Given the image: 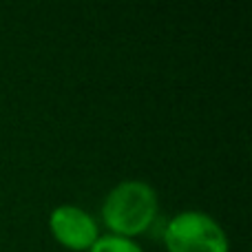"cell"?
Here are the masks:
<instances>
[{
	"mask_svg": "<svg viewBox=\"0 0 252 252\" xmlns=\"http://www.w3.org/2000/svg\"><path fill=\"white\" fill-rule=\"evenodd\" d=\"M157 213V197L142 182L120 184L104 204V221L118 235L133 237L151 226Z\"/></svg>",
	"mask_w": 252,
	"mask_h": 252,
	"instance_id": "6da1fadb",
	"label": "cell"
},
{
	"mask_svg": "<svg viewBox=\"0 0 252 252\" xmlns=\"http://www.w3.org/2000/svg\"><path fill=\"white\" fill-rule=\"evenodd\" d=\"M164 239L170 252H228L221 228L201 213H184L170 219Z\"/></svg>",
	"mask_w": 252,
	"mask_h": 252,
	"instance_id": "7a4b0ae2",
	"label": "cell"
},
{
	"mask_svg": "<svg viewBox=\"0 0 252 252\" xmlns=\"http://www.w3.org/2000/svg\"><path fill=\"white\" fill-rule=\"evenodd\" d=\"M51 230L64 246L75 250L89 248L95 241V223L80 208L62 206L51 215Z\"/></svg>",
	"mask_w": 252,
	"mask_h": 252,
	"instance_id": "3957f363",
	"label": "cell"
},
{
	"mask_svg": "<svg viewBox=\"0 0 252 252\" xmlns=\"http://www.w3.org/2000/svg\"><path fill=\"white\" fill-rule=\"evenodd\" d=\"M91 252H142V250L133 241L122 239V237H106V239L97 241Z\"/></svg>",
	"mask_w": 252,
	"mask_h": 252,
	"instance_id": "277c9868",
	"label": "cell"
}]
</instances>
